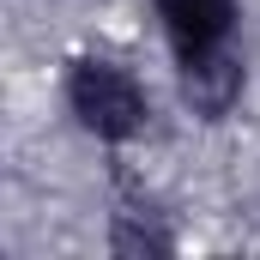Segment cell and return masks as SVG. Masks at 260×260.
I'll return each mask as SVG.
<instances>
[{"label": "cell", "instance_id": "6da1fadb", "mask_svg": "<svg viewBox=\"0 0 260 260\" xmlns=\"http://www.w3.org/2000/svg\"><path fill=\"white\" fill-rule=\"evenodd\" d=\"M67 115L73 127L103 139V145H133L139 133L151 127V91L133 67L109 61V55H79L67 67Z\"/></svg>", "mask_w": 260, "mask_h": 260}, {"label": "cell", "instance_id": "7a4b0ae2", "mask_svg": "<svg viewBox=\"0 0 260 260\" xmlns=\"http://www.w3.org/2000/svg\"><path fill=\"white\" fill-rule=\"evenodd\" d=\"M176 85H182V103L194 109L200 121H224V115H236V103L248 91V61L230 43H218L206 55L176 61Z\"/></svg>", "mask_w": 260, "mask_h": 260}, {"label": "cell", "instance_id": "3957f363", "mask_svg": "<svg viewBox=\"0 0 260 260\" xmlns=\"http://www.w3.org/2000/svg\"><path fill=\"white\" fill-rule=\"evenodd\" d=\"M157 30H164V43H170L176 61L206 55V49L230 43L236 0H157Z\"/></svg>", "mask_w": 260, "mask_h": 260}]
</instances>
